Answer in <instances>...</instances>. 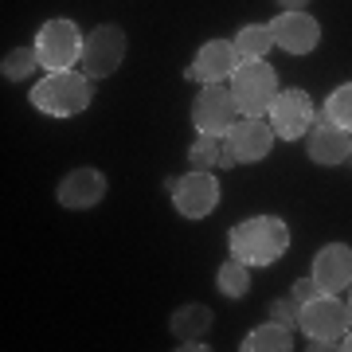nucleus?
Wrapping results in <instances>:
<instances>
[{"label": "nucleus", "mask_w": 352, "mask_h": 352, "mask_svg": "<svg viewBox=\"0 0 352 352\" xmlns=\"http://www.w3.org/2000/svg\"><path fill=\"white\" fill-rule=\"evenodd\" d=\"M321 294H344L352 286V247L349 243H329L314 258V274Z\"/></svg>", "instance_id": "14"}, {"label": "nucleus", "mask_w": 352, "mask_h": 352, "mask_svg": "<svg viewBox=\"0 0 352 352\" xmlns=\"http://www.w3.org/2000/svg\"><path fill=\"white\" fill-rule=\"evenodd\" d=\"M305 145H309V161L325 164V168H333V164H340V161L352 157V133L340 129V126H333L329 118H321V126H314L309 133H305Z\"/></svg>", "instance_id": "15"}, {"label": "nucleus", "mask_w": 352, "mask_h": 352, "mask_svg": "<svg viewBox=\"0 0 352 352\" xmlns=\"http://www.w3.org/2000/svg\"><path fill=\"white\" fill-rule=\"evenodd\" d=\"M243 352H289L294 349V329L278 325V321H266V325L251 329L239 344Z\"/></svg>", "instance_id": "17"}, {"label": "nucleus", "mask_w": 352, "mask_h": 352, "mask_svg": "<svg viewBox=\"0 0 352 352\" xmlns=\"http://www.w3.org/2000/svg\"><path fill=\"white\" fill-rule=\"evenodd\" d=\"M239 51L235 43H227V39H208L200 51H196V59L192 67L184 71V78L192 82H227V78L235 75V67H239Z\"/></svg>", "instance_id": "12"}, {"label": "nucleus", "mask_w": 352, "mask_h": 352, "mask_svg": "<svg viewBox=\"0 0 352 352\" xmlns=\"http://www.w3.org/2000/svg\"><path fill=\"white\" fill-rule=\"evenodd\" d=\"M317 294H321V286H317L314 278H298V282H294V289H289V298H294V302H298V305L314 302Z\"/></svg>", "instance_id": "24"}, {"label": "nucleus", "mask_w": 352, "mask_h": 352, "mask_svg": "<svg viewBox=\"0 0 352 352\" xmlns=\"http://www.w3.org/2000/svg\"><path fill=\"white\" fill-rule=\"evenodd\" d=\"M298 325L314 349H344V333L352 325V309L349 302H340V294H317L314 302L302 305Z\"/></svg>", "instance_id": "3"}, {"label": "nucleus", "mask_w": 352, "mask_h": 352, "mask_svg": "<svg viewBox=\"0 0 352 352\" xmlns=\"http://www.w3.org/2000/svg\"><path fill=\"white\" fill-rule=\"evenodd\" d=\"M243 113L235 106L231 87H223V82H204V90L196 94V106H192V126H196V133H204V138H223Z\"/></svg>", "instance_id": "7"}, {"label": "nucleus", "mask_w": 352, "mask_h": 352, "mask_svg": "<svg viewBox=\"0 0 352 352\" xmlns=\"http://www.w3.org/2000/svg\"><path fill=\"white\" fill-rule=\"evenodd\" d=\"M122 59H126V32L118 24H98L82 47V75L110 78L122 67Z\"/></svg>", "instance_id": "8"}, {"label": "nucleus", "mask_w": 352, "mask_h": 352, "mask_svg": "<svg viewBox=\"0 0 352 352\" xmlns=\"http://www.w3.org/2000/svg\"><path fill=\"white\" fill-rule=\"evenodd\" d=\"M227 82H231V94L243 118H266L278 98V75L266 59H243Z\"/></svg>", "instance_id": "4"}, {"label": "nucleus", "mask_w": 352, "mask_h": 352, "mask_svg": "<svg viewBox=\"0 0 352 352\" xmlns=\"http://www.w3.org/2000/svg\"><path fill=\"white\" fill-rule=\"evenodd\" d=\"M215 286H219V294L231 298V302L247 298V289H251V266L239 263V258H227V263L219 266V274H215Z\"/></svg>", "instance_id": "19"}, {"label": "nucleus", "mask_w": 352, "mask_h": 352, "mask_svg": "<svg viewBox=\"0 0 352 352\" xmlns=\"http://www.w3.org/2000/svg\"><path fill=\"white\" fill-rule=\"evenodd\" d=\"M168 329H173V337L180 340V349H208L204 337H208V329H212V309L200 305V302L180 305V309L168 317Z\"/></svg>", "instance_id": "16"}, {"label": "nucleus", "mask_w": 352, "mask_h": 352, "mask_svg": "<svg viewBox=\"0 0 352 352\" xmlns=\"http://www.w3.org/2000/svg\"><path fill=\"white\" fill-rule=\"evenodd\" d=\"M314 102H309V94L298 87H289V90H278V98L274 106H270V129H274V138L282 141H298L305 138L309 129H314Z\"/></svg>", "instance_id": "9"}, {"label": "nucleus", "mask_w": 352, "mask_h": 352, "mask_svg": "<svg viewBox=\"0 0 352 352\" xmlns=\"http://www.w3.org/2000/svg\"><path fill=\"white\" fill-rule=\"evenodd\" d=\"M349 309H352V286H349Z\"/></svg>", "instance_id": "27"}, {"label": "nucleus", "mask_w": 352, "mask_h": 352, "mask_svg": "<svg viewBox=\"0 0 352 352\" xmlns=\"http://www.w3.org/2000/svg\"><path fill=\"white\" fill-rule=\"evenodd\" d=\"M173 204L184 219H204V215H212L215 204H219V180H215L212 173H204V168H192L188 176L176 180Z\"/></svg>", "instance_id": "11"}, {"label": "nucleus", "mask_w": 352, "mask_h": 352, "mask_svg": "<svg viewBox=\"0 0 352 352\" xmlns=\"http://www.w3.org/2000/svg\"><path fill=\"white\" fill-rule=\"evenodd\" d=\"M36 67H39V51L36 47H12L8 55H4V67H0V71H4L8 82H20V78H28Z\"/></svg>", "instance_id": "21"}, {"label": "nucleus", "mask_w": 352, "mask_h": 352, "mask_svg": "<svg viewBox=\"0 0 352 352\" xmlns=\"http://www.w3.org/2000/svg\"><path fill=\"white\" fill-rule=\"evenodd\" d=\"M278 4H282V8H305L309 0H278Z\"/></svg>", "instance_id": "25"}, {"label": "nucleus", "mask_w": 352, "mask_h": 352, "mask_svg": "<svg viewBox=\"0 0 352 352\" xmlns=\"http://www.w3.org/2000/svg\"><path fill=\"white\" fill-rule=\"evenodd\" d=\"M321 118H329L333 126H340V129L352 133V82H344V87H337L333 94H329L325 106H321Z\"/></svg>", "instance_id": "20"}, {"label": "nucleus", "mask_w": 352, "mask_h": 352, "mask_svg": "<svg viewBox=\"0 0 352 352\" xmlns=\"http://www.w3.org/2000/svg\"><path fill=\"white\" fill-rule=\"evenodd\" d=\"M274 129H270V118H239L235 126L227 129L219 145V168H235V164H251V161H263L270 157L274 149Z\"/></svg>", "instance_id": "5"}, {"label": "nucleus", "mask_w": 352, "mask_h": 352, "mask_svg": "<svg viewBox=\"0 0 352 352\" xmlns=\"http://www.w3.org/2000/svg\"><path fill=\"white\" fill-rule=\"evenodd\" d=\"M82 47L87 36L78 32L75 20H47L36 36L39 67L47 71H75V63H82Z\"/></svg>", "instance_id": "6"}, {"label": "nucleus", "mask_w": 352, "mask_h": 352, "mask_svg": "<svg viewBox=\"0 0 352 352\" xmlns=\"http://www.w3.org/2000/svg\"><path fill=\"white\" fill-rule=\"evenodd\" d=\"M28 102L47 118H75L90 106V75L78 71H47L43 82L32 87Z\"/></svg>", "instance_id": "2"}, {"label": "nucleus", "mask_w": 352, "mask_h": 352, "mask_svg": "<svg viewBox=\"0 0 352 352\" xmlns=\"http://www.w3.org/2000/svg\"><path fill=\"white\" fill-rule=\"evenodd\" d=\"M235 51L239 59H266V51L274 47V36H270V24H247L235 32Z\"/></svg>", "instance_id": "18"}, {"label": "nucleus", "mask_w": 352, "mask_h": 352, "mask_svg": "<svg viewBox=\"0 0 352 352\" xmlns=\"http://www.w3.org/2000/svg\"><path fill=\"white\" fill-rule=\"evenodd\" d=\"M219 153H223V145H219V138H196V145L188 149V161L192 168H204V173H212L215 164H219Z\"/></svg>", "instance_id": "22"}, {"label": "nucleus", "mask_w": 352, "mask_h": 352, "mask_svg": "<svg viewBox=\"0 0 352 352\" xmlns=\"http://www.w3.org/2000/svg\"><path fill=\"white\" fill-rule=\"evenodd\" d=\"M344 349L352 352V329H349V333H344Z\"/></svg>", "instance_id": "26"}, {"label": "nucleus", "mask_w": 352, "mask_h": 352, "mask_svg": "<svg viewBox=\"0 0 352 352\" xmlns=\"http://www.w3.org/2000/svg\"><path fill=\"white\" fill-rule=\"evenodd\" d=\"M270 36H274V47H282L286 55H309L321 43V24L305 8H282L270 20Z\"/></svg>", "instance_id": "10"}, {"label": "nucleus", "mask_w": 352, "mask_h": 352, "mask_svg": "<svg viewBox=\"0 0 352 352\" xmlns=\"http://www.w3.org/2000/svg\"><path fill=\"white\" fill-rule=\"evenodd\" d=\"M227 247H231V258H239L247 266H274L289 251V223L278 215L243 219V223L231 227Z\"/></svg>", "instance_id": "1"}, {"label": "nucleus", "mask_w": 352, "mask_h": 352, "mask_svg": "<svg viewBox=\"0 0 352 352\" xmlns=\"http://www.w3.org/2000/svg\"><path fill=\"white\" fill-rule=\"evenodd\" d=\"M55 196H59V204H63V208H71V212L98 208L102 196H106V176H102L98 168H90V164H82V168H71V173L59 180Z\"/></svg>", "instance_id": "13"}, {"label": "nucleus", "mask_w": 352, "mask_h": 352, "mask_svg": "<svg viewBox=\"0 0 352 352\" xmlns=\"http://www.w3.org/2000/svg\"><path fill=\"white\" fill-rule=\"evenodd\" d=\"M298 314H302V305L294 302V298H278V302H270V321H278V325H298Z\"/></svg>", "instance_id": "23"}]
</instances>
